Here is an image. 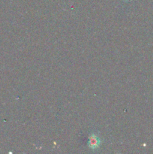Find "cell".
Returning a JSON list of instances; mask_svg holds the SVG:
<instances>
[{"instance_id":"6da1fadb","label":"cell","mask_w":153,"mask_h":154,"mask_svg":"<svg viewBox=\"0 0 153 154\" xmlns=\"http://www.w3.org/2000/svg\"><path fill=\"white\" fill-rule=\"evenodd\" d=\"M100 144V141L98 137L96 135H92L89 137V141H88V145L92 149H96L99 147Z\"/></svg>"}]
</instances>
